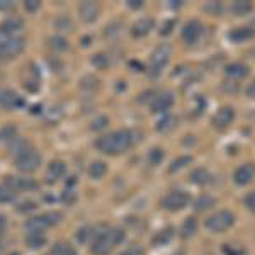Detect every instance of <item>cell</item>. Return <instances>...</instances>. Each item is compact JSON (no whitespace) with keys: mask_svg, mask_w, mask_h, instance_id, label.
<instances>
[{"mask_svg":"<svg viewBox=\"0 0 255 255\" xmlns=\"http://www.w3.org/2000/svg\"><path fill=\"white\" fill-rule=\"evenodd\" d=\"M225 73L232 79H242L249 75V67L244 63H230L225 67Z\"/></svg>","mask_w":255,"mask_h":255,"instance_id":"obj_20","label":"cell"},{"mask_svg":"<svg viewBox=\"0 0 255 255\" xmlns=\"http://www.w3.org/2000/svg\"><path fill=\"white\" fill-rule=\"evenodd\" d=\"M108 118H104V116H101V118H97L96 121H94V125H92V129H104L106 126H108Z\"/></svg>","mask_w":255,"mask_h":255,"instance_id":"obj_40","label":"cell"},{"mask_svg":"<svg viewBox=\"0 0 255 255\" xmlns=\"http://www.w3.org/2000/svg\"><path fill=\"white\" fill-rule=\"evenodd\" d=\"M5 186L10 191L17 192V191H32V189L38 187V184L32 179H24V177H7Z\"/></svg>","mask_w":255,"mask_h":255,"instance_id":"obj_14","label":"cell"},{"mask_svg":"<svg viewBox=\"0 0 255 255\" xmlns=\"http://www.w3.org/2000/svg\"><path fill=\"white\" fill-rule=\"evenodd\" d=\"M175 118L174 116H170V114H163V118L160 119L158 121V125H157V129L160 131V133H165V131H168V129H172V128L175 126Z\"/></svg>","mask_w":255,"mask_h":255,"instance_id":"obj_29","label":"cell"},{"mask_svg":"<svg viewBox=\"0 0 255 255\" xmlns=\"http://www.w3.org/2000/svg\"><path fill=\"white\" fill-rule=\"evenodd\" d=\"M10 153L14 157L15 167L20 172H36L41 165V155L29 143L20 138H15L10 143Z\"/></svg>","mask_w":255,"mask_h":255,"instance_id":"obj_2","label":"cell"},{"mask_svg":"<svg viewBox=\"0 0 255 255\" xmlns=\"http://www.w3.org/2000/svg\"><path fill=\"white\" fill-rule=\"evenodd\" d=\"M15 134H17V128H15L14 125L3 126L2 129H0V141H2V143H12L15 138H17Z\"/></svg>","mask_w":255,"mask_h":255,"instance_id":"obj_27","label":"cell"},{"mask_svg":"<svg viewBox=\"0 0 255 255\" xmlns=\"http://www.w3.org/2000/svg\"><path fill=\"white\" fill-rule=\"evenodd\" d=\"M15 3L10 2V0H0V10H9V9H14Z\"/></svg>","mask_w":255,"mask_h":255,"instance_id":"obj_42","label":"cell"},{"mask_svg":"<svg viewBox=\"0 0 255 255\" xmlns=\"http://www.w3.org/2000/svg\"><path fill=\"white\" fill-rule=\"evenodd\" d=\"M245 206L249 208L252 213H255V191H252L250 194H247V197H245Z\"/></svg>","mask_w":255,"mask_h":255,"instance_id":"obj_38","label":"cell"},{"mask_svg":"<svg viewBox=\"0 0 255 255\" xmlns=\"http://www.w3.org/2000/svg\"><path fill=\"white\" fill-rule=\"evenodd\" d=\"M92 63L96 65L97 68H106L109 65V58L106 55H97L96 58L92 60Z\"/></svg>","mask_w":255,"mask_h":255,"instance_id":"obj_36","label":"cell"},{"mask_svg":"<svg viewBox=\"0 0 255 255\" xmlns=\"http://www.w3.org/2000/svg\"><path fill=\"white\" fill-rule=\"evenodd\" d=\"M46 244V237L44 233H27L26 235V245L31 249H39Z\"/></svg>","mask_w":255,"mask_h":255,"instance_id":"obj_25","label":"cell"},{"mask_svg":"<svg viewBox=\"0 0 255 255\" xmlns=\"http://www.w3.org/2000/svg\"><path fill=\"white\" fill-rule=\"evenodd\" d=\"M215 203H216V199L213 196L203 194V196H199L196 199L194 208H196V211H204V209H209L211 206H215Z\"/></svg>","mask_w":255,"mask_h":255,"instance_id":"obj_26","label":"cell"},{"mask_svg":"<svg viewBox=\"0 0 255 255\" xmlns=\"http://www.w3.org/2000/svg\"><path fill=\"white\" fill-rule=\"evenodd\" d=\"M254 36H255V31L252 27H237V29L228 32V38L230 41H233V43H244V41L252 39Z\"/></svg>","mask_w":255,"mask_h":255,"instance_id":"obj_18","label":"cell"},{"mask_svg":"<svg viewBox=\"0 0 255 255\" xmlns=\"http://www.w3.org/2000/svg\"><path fill=\"white\" fill-rule=\"evenodd\" d=\"M204 12H208V14H213V15H218L221 14V10H223V7H221L220 2H209L206 5L203 7Z\"/></svg>","mask_w":255,"mask_h":255,"instance_id":"obj_34","label":"cell"},{"mask_svg":"<svg viewBox=\"0 0 255 255\" xmlns=\"http://www.w3.org/2000/svg\"><path fill=\"white\" fill-rule=\"evenodd\" d=\"M174 106V94L170 92H162L158 94L157 97H153V101H151L150 108L153 113H163L167 114V111Z\"/></svg>","mask_w":255,"mask_h":255,"instance_id":"obj_11","label":"cell"},{"mask_svg":"<svg viewBox=\"0 0 255 255\" xmlns=\"http://www.w3.org/2000/svg\"><path fill=\"white\" fill-rule=\"evenodd\" d=\"M189 201H191V197H189L187 192L184 191H170L168 194L162 199V206L163 209H167V211H180V209H184L189 204Z\"/></svg>","mask_w":255,"mask_h":255,"instance_id":"obj_8","label":"cell"},{"mask_svg":"<svg viewBox=\"0 0 255 255\" xmlns=\"http://www.w3.org/2000/svg\"><path fill=\"white\" fill-rule=\"evenodd\" d=\"M51 46L56 48V49H67V41L63 38H60V36H55V38H51Z\"/></svg>","mask_w":255,"mask_h":255,"instance_id":"obj_37","label":"cell"},{"mask_svg":"<svg viewBox=\"0 0 255 255\" xmlns=\"http://www.w3.org/2000/svg\"><path fill=\"white\" fill-rule=\"evenodd\" d=\"M233 119H235V109L230 108V106H225V108H221L215 116H213V125H215V128H218V129H225V128H228L232 125Z\"/></svg>","mask_w":255,"mask_h":255,"instance_id":"obj_9","label":"cell"},{"mask_svg":"<svg viewBox=\"0 0 255 255\" xmlns=\"http://www.w3.org/2000/svg\"><path fill=\"white\" fill-rule=\"evenodd\" d=\"M128 7H131V9H141L143 2H139V0H128Z\"/></svg>","mask_w":255,"mask_h":255,"instance_id":"obj_44","label":"cell"},{"mask_svg":"<svg viewBox=\"0 0 255 255\" xmlns=\"http://www.w3.org/2000/svg\"><path fill=\"white\" fill-rule=\"evenodd\" d=\"M174 237V230L172 228H167L165 232H160L157 237H155V240H153V244L155 245H160V244H167L170 238Z\"/></svg>","mask_w":255,"mask_h":255,"instance_id":"obj_33","label":"cell"},{"mask_svg":"<svg viewBox=\"0 0 255 255\" xmlns=\"http://www.w3.org/2000/svg\"><path fill=\"white\" fill-rule=\"evenodd\" d=\"M24 39L20 36H7L0 32V61L12 60L24 51Z\"/></svg>","mask_w":255,"mask_h":255,"instance_id":"obj_4","label":"cell"},{"mask_svg":"<svg viewBox=\"0 0 255 255\" xmlns=\"http://www.w3.org/2000/svg\"><path fill=\"white\" fill-rule=\"evenodd\" d=\"M65 172H67V165H65V162H61V160H55V162H51L48 165V170H46L44 179H46L48 184H55L65 175Z\"/></svg>","mask_w":255,"mask_h":255,"instance_id":"obj_15","label":"cell"},{"mask_svg":"<svg viewBox=\"0 0 255 255\" xmlns=\"http://www.w3.org/2000/svg\"><path fill=\"white\" fill-rule=\"evenodd\" d=\"M121 255H134V250H126V252Z\"/></svg>","mask_w":255,"mask_h":255,"instance_id":"obj_48","label":"cell"},{"mask_svg":"<svg viewBox=\"0 0 255 255\" xmlns=\"http://www.w3.org/2000/svg\"><path fill=\"white\" fill-rule=\"evenodd\" d=\"M247 96L250 99H255V82H252V84L247 87Z\"/></svg>","mask_w":255,"mask_h":255,"instance_id":"obj_46","label":"cell"},{"mask_svg":"<svg viewBox=\"0 0 255 255\" xmlns=\"http://www.w3.org/2000/svg\"><path fill=\"white\" fill-rule=\"evenodd\" d=\"M15 197V192L10 191L7 186H2L0 187V204H5V203H10V201H14Z\"/></svg>","mask_w":255,"mask_h":255,"instance_id":"obj_32","label":"cell"},{"mask_svg":"<svg viewBox=\"0 0 255 255\" xmlns=\"http://www.w3.org/2000/svg\"><path fill=\"white\" fill-rule=\"evenodd\" d=\"M174 26V20H170V22H167V26H165V29H162V34H168L170 32V27Z\"/></svg>","mask_w":255,"mask_h":255,"instance_id":"obj_47","label":"cell"},{"mask_svg":"<svg viewBox=\"0 0 255 255\" xmlns=\"http://www.w3.org/2000/svg\"><path fill=\"white\" fill-rule=\"evenodd\" d=\"M22 104H24L22 97H20L17 92H14V90L5 89V90H2V92H0V108H3V109H17Z\"/></svg>","mask_w":255,"mask_h":255,"instance_id":"obj_12","label":"cell"},{"mask_svg":"<svg viewBox=\"0 0 255 255\" xmlns=\"http://www.w3.org/2000/svg\"><path fill=\"white\" fill-rule=\"evenodd\" d=\"M201 34H203V26H201L199 20H189L182 27V39L187 44H194L201 38Z\"/></svg>","mask_w":255,"mask_h":255,"instance_id":"obj_10","label":"cell"},{"mask_svg":"<svg viewBox=\"0 0 255 255\" xmlns=\"http://www.w3.org/2000/svg\"><path fill=\"white\" fill-rule=\"evenodd\" d=\"M61 199H63V203H67L68 206H70V204H73V203H75V199H77L75 191H73L72 187H68L67 191L63 192V197H61Z\"/></svg>","mask_w":255,"mask_h":255,"instance_id":"obj_35","label":"cell"},{"mask_svg":"<svg viewBox=\"0 0 255 255\" xmlns=\"http://www.w3.org/2000/svg\"><path fill=\"white\" fill-rule=\"evenodd\" d=\"M254 55H255V49H254Z\"/></svg>","mask_w":255,"mask_h":255,"instance_id":"obj_50","label":"cell"},{"mask_svg":"<svg viewBox=\"0 0 255 255\" xmlns=\"http://www.w3.org/2000/svg\"><path fill=\"white\" fill-rule=\"evenodd\" d=\"M20 206H24V208H20L19 211H32V209H36V206H34V203L32 201H26V203H22Z\"/></svg>","mask_w":255,"mask_h":255,"instance_id":"obj_43","label":"cell"},{"mask_svg":"<svg viewBox=\"0 0 255 255\" xmlns=\"http://www.w3.org/2000/svg\"><path fill=\"white\" fill-rule=\"evenodd\" d=\"M233 223H235V216L230 211L223 209V211H218L215 215L209 216L208 220L204 221V226L213 233H223L228 228H232Z\"/></svg>","mask_w":255,"mask_h":255,"instance_id":"obj_6","label":"cell"},{"mask_svg":"<svg viewBox=\"0 0 255 255\" xmlns=\"http://www.w3.org/2000/svg\"><path fill=\"white\" fill-rule=\"evenodd\" d=\"M79 14L84 22H96L101 14V7L96 2H82L79 5Z\"/></svg>","mask_w":255,"mask_h":255,"instance_id":"obj_13","label":"cell"},{"mask_svg":"<svg viewBox=\"0 0 255 255\" xmlns=\"http://www.w3.org/2000/svg\"><path fill=\"white\" fill-rule=\"evenodd\" d=\"M192 162V157H179L177 160L170 163V167H168V172H175V170H180L182 167L189 165V163Z\"/></svg>","mask_w":255,"mask_h":255,"instance_id":"obj_30","label":"cell"},{"mask_svg":"<svg viewBox=\"0 0 255 255\" xmlns=\"http://www.w3.org/2000/svg\"><path fill=\"white\" fill-rule=\"evenodd\" d=\"M162 160H163V150H160V148L150 150V153H148V162H150V165H158Z\"/></svg>","mask_w":255,"mask_h":255,"instance_id":"obj_31","label":"cell"},{"mask_svg":"<svg viewBox=\"0 0 255 255\" xmlns=\"http://www.w3.org/2000/svg\"><path fill=\"white\" fill-rule=\"evenodd\" d=\"M254 174L255 172L252 165H240L235 170V174H233V180H235V184H238V186H247V184L252 182Z\"/></svg>","mask_w":255,"mask_h":255,"instance_id":"obj_17","label":"cell"},{"mask_svg":"<svg viewBox=\"0 0 255 255\" xmlns=\"http://www.w3.org/2000/svg\"><path fill=\"white\" fill-rule=\"evenodd\" d=\"M106 172H108V165H106L104 162H92L89 165V175L90 179H102V177L106 175Z\"/></svg>","mask_w":255,"mask_h":255,"instance_id":"obj_24","label":"cell"},{"mask_svg":"<svg viewBox=\"0 0 255 255\" xmlns=\"http://www.w3.org/2000/svg\"><path fill=\"white\" fill-rule=\"evenodd\" d=\"M24 31V22L22 19L19 17H9L3 20L2 27H0V32L7 36H20V32Z\"/></svg>","mask_w":255,"mask_h":255,"instance_id":"obj_16","label":"cell"},{"mask_svg":"<svg viewBox=\"0 0 255 255\" xmlns=\"http://www.w3.org/2000/svg\"><path fill=\"white\" fill-rule=\"evenodd\" d=\"M24 7H26L27 12H36L41 7V2L39 0H27V2L24 3Z\"/></svg>","mask_w":255,"mask_h":255,"instance_id":"obj_39","label":"cell"},{"mask_svg":"<svg viewBox=\"0 0 255 255\" xmlns=\"http://www.w3.org/2000/svg\"><path fill=\"white\" fill-rule=\"evenodd\" d=\"M134 143V134L129 129H118L96 139V148L106 155H121Z\"/></svg>","mask_w":255,"mask_h":255,"instance_id":"obj_1","label":"cell"},{"mask_svg":"<svg viewBox=\"0 0 255 255\" xmlns=\"http://www.w3.org/2000/svg\"><path fill=\"white\" fill-rule=\"evenodd\" d=\"M123 240H125V232L123 230L102 226L92 237V252L96 255H108Z\"/></svg>","mask_w":255,"mask_h":255,"instance_id":"obj_3","label":"cell"},{"mask_svg":"<svg viewBox=\"0 0 255 255\" xmlns=\"http://www.w3.org/2000/svg\"><path fill=\"white\" fill-rule=\"evenodd\" d=\"M254 9L252 2H244V0H237V2L232 3V7H230V10H232V14L238 15V17H242V15L249 14L250 10Z\"/></svg>","mask_w":255,"mask_h":255,"instance_id":"obj_22","label":"cell"},{"mask_svg":"<svg viewBox=\"0 0 255 255\" xmlns=\"http://www.w3.org/2000/svg\"><path fill=\"white\" fill-rule=\"evenodd\" d=\"M196 232H197V220L196 218H187V220L184 221L182 228H180V237L191 238L196 235Z\"/></svg>","mask_w":255,"mask_h":255,"instance_id":"obj_23","label":"cell"},{"mask_svg":"<svg viewBox=\"0 0 255 255\" xmlns=\"http://www.w3.org/2000/svg\"><path fill=\"white\" fill-rule=\"evenodd\" d=\"M153 19H141V20H138L136 24L133 26V29H131V32H133V36L134 38H143V36H146L148 32H150L151 29H153Z\"/></svg>","mask_w":255,"mask_h":255,"instance_id":"obj_19","label":"cell"},{"mask_svg":"<svg viewBox=\"0 0 255 255\" xmlns=\"http://www.w3.org/2000/svg\"><path fill=\"white\" fill-rule=\"evenodd\" d=\"M87 232H90L89 228H84V230H79V235H77V238H79V242H85L87 240V235L89 233Z\"/></svg>","mask_w":255,"mask_h":255,"instance_id":"obj_45","label":"cell"},{"mask_svg":"<svg viewBox=\"0 0 255 255\" xmlns=\"http://www.w3.org/2000/svg\"><path fill=\"white\" fill-rule=\"evenodd\" d=\"M211 174L206 170V168H196L191 174V182L196 184V186H206V184L211 182Z\"/></svg>","mask_w":255,"mask_h":255,"instance_id":"obj_21","label":"cell"},{"mask_svg":"<svg viewBox=\"0 0 255 255\" xmlns=\"http://www.w3.org/2000/svg\"><path fill=\"white\" fill-rule=\"evenodd\" d=\"M12 255H19V254H12Z\"/></svg>","mask_w":255,"mask_h":255,"instance_id":"obj_49","label":"cell"},{"mask_svg":"<svg viewBox=\"0 0 255 255\" xmlns=\"http://www.w3.org/2000/svg\"><path fill=\"white\" fill-rule=\"evenodd\" d=\"M61 220V213H44L41 216L29 218L26 223V232L27 233H44V230L49 226L56 225Z\"/></svg>","mask_w":255,"mask_h":255,"instance_id":"obj_7","label":"cell"},{"mask_svg":"<svg viewBox=\"0 0 255 255\" xmlns=\"http://www.w3.org/2000/svg\"><path fill=\"white\" fill-rule=\"evenodd\" d=\"M5 230H7V218L0 216V244H2L3 235H5Z\"/></svg>","mask_w":255,"mask_h":255,"instance_id":"obj_41","label":"cell"},{"mask_svg":"<svg viewBox=\"0 0 255 255\" xmlns=\"http://www.w3.org/2000/svg\"><path fill=\"white\" fill-rule=\"evenodd\" d=\"M172 49L168 44H160L153 49L150 56V67H148V72H150V77L157 79V77L162 73V70L167 67L168 60H170Z\"/></svg>","mask_w":255,"mask_h":255,"instance_id":"obj_5","label":"cell"},{"mask_svg":"<svg viewBox=\"0 0 255 255\" xmlns=\"http://www.w3.org/2000/svg\"><path fill=\"white\" fill-rule=\"evenodd\" d=\"M49 255H79L77 254V250L73 249L72 245L68 244H56L55 247H53L51 254Z\"/></svg>","mask_w":255,"mask_h":255,"instance_id":"obj_28","label":"cell"}]
</instances>
